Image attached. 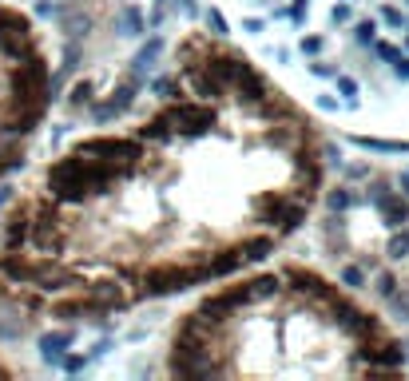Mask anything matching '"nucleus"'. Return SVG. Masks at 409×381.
Here are the masks:
<instances>
[{
    "label": "nucleus",
    "mask_w": 409,
    "mask_h": 381,
    "mask_svg": "<svg viewBox=\"0 0 409 381\" xmlns=\"http://www.w3.org/2000/svg\"><path fill=\"white\" fill-rule=\"evenodd\" d=\"M72 342V330H56L40 338V350H44V361H60V350H68Z\"/></svg>",
    "instance_id": "nucleus-2"
},
{
    "label": "nucleus",
    "mask_w": 409,
    "mask_h": 381,
    "mask_svg": "<svg viewBox=\"0 0 409 381\" xmlns=\"http://www.w3.org/2000/svg\"><path fill=\"white\" fill-rule=\"evenodd\" d=\"M131 99H136V80H131V84H124V87H115L112 99H103V103H92V120H99V123L115 120V115H120L127 103H131Z\"/></svg>",
    "instance_id": "nucleus-1"
},
{
    "label": "nucleus",
    "mask_w": 409,
    "mask_h": 381,
    "mask_svg": "<svg viewBox=\"0 0 409 381\" xmlns=\"http://www.w3.org/2000/svg\"><path fill=\"white\" fill-rule=\"evenodd\" d=\"M286 16H294V20H302V16H306V0H294V4L286 8Z\"/></svg>",
    "instance_id": "nucleus-6"
},
{
    "label": "nucleus",
    "mask_w": 409,
    "mask_h": 381,
    "mask_svg": "<svg viewBox=\"0 0 409 381\" xmlns=\"http://www.w3.org/2000/svg\"><path fill=\"white\" fill-rule=\"evenodd\" d=\"M302 52H318V36H306V40H302Z\"/></svg>",
    "instance_id": "nucleus-9"
},
{
    "label": "nucleus",
    "mask_w": 409,
    "mask_h": 381,
    "mask_svg": "<svg viewBox=\"0 0 409 381\" xmlns=\"http://www.w3.org/2000/svg\"><path fill=\"white\" fill-rule=\"evenodd\" d=\"M127 28H131V36H139V32H143V16H139L136 8L127 13Z\"/></svg>",
    "instance_id": "nucleus-5"
},
{
    "label": "nucleus",
    "mask_w": 409,
    "mask_h": 381,
    "mask_svg": "<svg viewBox=\"0 0 409 381\" xmlns=\"http://www.w3.org/2000/svg\"><path fill=\"white\" fill-rule=\"evenodd\" d=\"M211 28H215V32H227V24H223V16H219V13H211Z\"/></svg>",
    "instance_id": "nucleus-10"
},
{
    "label": "nucleus",
    "mask_w": 409,
    "mask_h": 381,
    "mask_svg": "<svg viewBox=\"0 0 409 381\" xmlns=\"http://www.w3.org/2000/svg\"><path fill=\"white\" fill-rule=\"evenodd\" d=\"M342 282H346V286H354V290H358V286H361V271H346V274H342Z\"/></svg>",
    "instance_id": "nucleus-7"
},
{
    "label": "nucleus",
    "mask_w": 409,
    "mask_h": 381,
    "mask_svg": "<svg viewBox=\"0 0 409 381\" xmlns=\"http://www.w3.org/2000/svg\"><path fill=\"white\" fill-rule=\"evenodd\" d=\"M68 103H72V108H92V80L76 84V87H72V96H68Z\"/></svg>",
    "instance_id": "nucleus-3"
},
{
    "label": "nucleus",
    "mask_w": 409,
    "mask_h": 381,
    "mask_svg": "<svg viewBox=\"0 0 409 381\" xmlns=\"http://www.w3.org/2000/svg\"><path fill=\"white\" fill-rule=\"evenodd\" d=\"M159 48H163L159 40H151L148 48H143V52H139V56H136V72H148V68H151V60L159 56Z\"/></svg>",
    "instance_id": "nucleus-4"
},
{
    "label": "nucleus",
    "mask_w": 409,
    "mask_h": 381,
    "mask_svg": "<svg viewBox=\"0 0 409 381\" xmlns=\"http://www.w3.org/2000/svg\"><path fill=\"white\" fill-rule=\"evenodd\" d=\"M330 207H334V210L346 207V195H342V191H334V195H330Z\"/></svg>",
    "instance_id": "nucleus-8"
}]
</instances>
